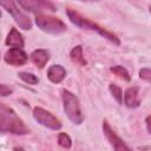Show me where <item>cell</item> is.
Returning <instances> with one entry per match:
<instances>
[{
	"mask_svg": "<svg viewBox=\"0 0 151 151\" xmlns=\"http://www.w3.org/2000/svg\"><path fill=\"white\" fill-rule=\"evenodd\" d=\"M103 132L105 134V137L107 138V140L110 142L111 146L113 147L114 151H133L127 144H125V142L112 130V127L110 126V124L107 123L106 119L103 120Z\"/></svg>",
	"mask_w": 151,
	"mask_h": 151,
	"instance_id": "cell-7",
	"label": "cell"
},
{
	"mask_svg": "<svg viewBox=\"0 0 151 151\" xmlns=\"http://www.w3.org/2000/svg\"><path fill=\"white\" fill-rule=\"evenodd\" d=\"M12 92H13V90H12V88H9L6 84H1V85H0V96H1V97L9 96Z\"/></svg>",
	"mask_w": 151,
	"mask_h": 151,
	"instance_id": "cell-20",
	"label": "cell"
},
{
	"mask_svg": "<svg viewBox=\"0 0 151 151\" xmlns=\"http://www.w3.org/2000/svg\"><path fill=\"white\" fill-rule=\"evenodd\" d=\"M18 76H19V78H20L22 81L27 83L28 85H35V84L39 83L38 77L34 76L33 73H28V72H19Z\"/></svg>",
	"mask_w": 151,
	"mask_h": 151,
	"instance_id": "cell-16",
	"label": "cell"
},
{
	"mask_svg": "<svg viewBox=\"0 0 151 151\" xmlns=\"http://www.w3.org/2000/svg\"><path fill=\"white\" fill-rule=\"evenodd\" d=\"M35 24L42 32L48 34H60L67 31V26L63 20L46 14H38L35 17Z\"/></svg>",
	"mask_w": 151,
	"mask_h": 151,
	"instance_id": "cell-4",
	"label": "cell"
},
{
	"mask_svg": "<svg viewBox=\"0 0 151 151\" xmlns=\"http://www.w3.org/2000/svg\"><path fill=\"white\" fill-rule=\"evenodd\" d=\"M138 86H131L129 87L125 93H124V104L130 107V109H134L138 107L140 104V100L138 99Z\"/></svg>",
	"mask_w": 151,
	"mask_h": 151,
	"instance_id": "cell-11",
	"label": "cell"
},
{
	"mask_svg": "<svg viewBox=\"0 0 151 151\" xmlns=\"http://www.w3.org/2000/svg\"><path fill=\"white\" fill-rule=\"evenodd\" d=\"M27 59L28 57L22 48H9L4 55L5 63L12 66H22L26 64Z\"/></svg>",
	"mask_w": 151,
	"mask_h": 151,
	"instance_id": "cell-9",
	"label": "cell"
},
{
	"mask_svg": "<svg viewBox=\"0 0 151 151\" xmlns=\"http://www.w3.org/2000/svg\"><path fill=\"white\" fill-rule=\"evenodd\" d=\"M109 90H110L111 94L113 96V98L117 100V103L118 104H123V92H122V88L118 85H116V84H110Z\"/></svg>",
	"mask_w": 151,
	"mask_h": 151,
	"instance_id": "cell-17",
	"label": "cell"
},
{
	"mask_svg": "<svg viewBox=\"0 0 151 151\" xmlns=\"http://www.w3.org/2000/svg\"><path fill=\"white\" fill-rule=\"evenodd\" d=\"M58 144L64 149H70L72 146V139L67 133L60 132L58 134Z\"/></svg>",
	"mask_w": 151,
	"mask_h": 151,
	"instance_id": "cell-18",
	"label": "cell"
},
{
	"mask_svg": "<svg viewBox=\"0 0 151 151\" xmlns=\"http://www.w3.org/2000/svg\"><path fill=\"white\" fill-rule=\"evenodd\" d=\"M139 78L147 83H151V68H142L139 71Z\"/></svg>",
	"mask_w": 151,
	"mask_h": 151,
	"instance_id": "cell-19",
	"label": "cell"
},
{
	"mask_svg": "<svg viewBox=\"0 0 151 151\" xmlns=\"http://www.w3.org/2000/svg\"><path fill=\"white\" fill-rule=\"evenodd\" d=\"M145 123H146V129H147V131L151 133V116H147V117H146Z\"/></svg>",
	"mask_w": 151,
	"mask_h": 151,
	"instance_id": "cell-21",
	"label": "cell"
},
{
	"mask_svg": "<svg viewBox=\"0 0 151 151\" xmlns=\"http://www.w3.org/2000/svg\"><path fill=\"white\" fill-rule=\"evenodd\" d=\"M66 77V70L61 65H52L47 70V78L53 84H59Z\"/></svg>",
	"mask_w": 151,
	"mask_h": 151,
	"instance_id": "cell-12",
	"label": "cell"
},
{
	"mask_svg": "<svg viewBox=\"0 0 151 151\" xmlns=\"http://www.w3.org/2000/svg\"><path fill=\"white\" fill-rule=\"evenodd\" d=\"M5 44L7 46H11L12 48H22L25 42H24V38L22 35L19 33V31L17 28H12L11 32L8 33L6 40H5Z\"/></svg>",
	"mask_w": 151,
	"mask_h": 151,
	"instance_id": "cell-13",
	"label": "cell"
},
{
	"mask_svg": "<svg viewBox=\"0 0 151 151\" xmlns=\"http://www.w3.org/2000/svg\"><path fill=\"white\" fill-rule=\"evenodd\" d=\"M110 71H111L112 73H114L116 76H118L119 78H122V79L126 80V81H130V80H131V77H130V74H129L127 70H126L125 67L120 66V65H116V66L110 67Z\"/></svg>",
	"mask_w": 151,
	"mask_h": 151,
	"instance_id": "cell-15",
	"label": "cell"
},
{
	"mask_svg": "<svg viewBox=\"0 0 151 151\" xmlns=\"http://www.w3.org/2000/svg\"><path fill=\"white\" fill-rule=\"evenodd\" d=\"M66 14H67V17H68L70 21H71L74 26H77V27H79V28H81V29L94 31V32L99 33L101 37H104L105 39H107L109 41H111L112 44H114V45H117V46H119V45H120V40H119V39H118L113 33L109 32L107 29L103 28L101 26H99L98 24H96V22L91 21L90 19L84 18V17H83L81 14H79L77 11L68 8V9H66Z\"/></svg>",
	"mask_w": 151,
	"mask_h": 151,
	"instance_id": "cell-2",
	"label": "cell"
},
{
	"mask_svg": "<svg viewBox=\"0 0 151 151\" xmlns=\"http://www.w3.org/2000/svg\"><path fill=\"white\" fill-rule=\"evenodd\" d=\"M0 5L12 15V18L14 19V21L19 25L20 28L22 29H31L32 28V21L31 19L19 9L18 7V2L8 0V1H1Z\"/></svg>",
	"mask_w": 151,
	"mask_h": 151,
	"instance_id": "cell-5",
	"label": "cell"
},
{
	"mask_svg": "<svg viewBox=\"0 0 151 151\" xmlns=\"http://www.w3.org/2000/svg\"><path fill=\"white\" fill-rule=\"evenodd\" d=\"M33 117L39 124H41L42 126L51 129V130L57 131V130H60L63 126L60 120L54 114H52L50 111H47L40 106H37L33 109Z\"/></svg>",
	"mask_w": 151,
	"mask_h": 151,
	"instance_id": "cell-6",
	"label": "cell"
},
{
	"mask_svg": "<svg viewBox=\"0 0 151 151\" xmlns=\"http://www.w3.org/2000/svg\"><path fill=\"white\" fill-rule=\"evenodd\" d=\"M61 99L64 104L65 113L67 114L68 119L73 124H81L84 120V116L80 110L79 99L68 90H61Z\"/></svg>",
	"mask_w": 151,
	"mask_h": 151,
	"instance_id": "cell-3",
	"label": "cell"
},
{
	"mask_svg": "<svg viewBox=\"0 0 151 151\" xmlns=\"http://www.w3.org/2000/svg\"><path fill=\"white\" fill-rule=\"evenodd\" d=\"M31 60L32 63L39 67V68H42L47 61L50 60V52L45 48H39V50H34L32 53H31Z\"/></svg>",
	"mask_w": 151,
	"mask_h": 151,
	"instance_id": "cell-10",
	"label": "cell"
},
{
	"mask_svg": "<svg viewBox=\"0 0 151 151\" xmlns=\"http://www.w3.org/2000/svg\"><path fill=\"white\" fill-rule=\"evenodd\" d=\"M19 6H21L24 9L33 12V13H40L45 9H50L52 12L57 11V7L50 2V1H42V0H19Z\"/></svg>",
	"mask_w": 151,
	"mask_h": 151,
	"instance_id": "cell-8",
	"label": "cell"
},
{
	"mask_svg": "<svg viewBox=\"0 0 151 151\" xmlns=\"http://www.w3.org/2000/svg\"><path fill=\"white\" fill-rule=\"evenodd\" d=\"M149 9H150V13H151V6H149Z\"/></svg>",
	"mask_w": 151,
	"mask_h": 151,
	"instance_id": "cell-23",
	"label": "cell"
},
{
	"mask_svg": "<svg viewBox=\"0 0 151 151\" xmlns=\"http://www.w3.org/2000/svg\"><path fill=\"white\" fill-rule=\"evenodd\" d=\"M0 131L13 134H27L29 132L17 113L4 104L0 105Z\"/></svg>",
	"mask_w": 151,
	"mask_h": 151,
	"instance_id": "cell-1",
	"label": "cell"
},
{
	"mask_svg": "<svg viewBox=\"0 0 151 151\" xmlns=\"http://www.w3.org/2000/svg\"><path fill=\"white\" fill-rule=\"evenodd\" d=\"M13 150H14V151H25L22 147H14Z\"/></svg>",
	"mask_w": 151,
	"mask_h": 151,
	"instance_id": "cell-22",
	"label": "cell"
},
{
	"mask_svg": "<svg viewBox=\"0 0 151 151\" xmlns=\"http://www.w3.org/2000/svg\"><path fill=\"white\" fill-rule=\"evenodd\" d=\"M70 57H71V60L78 65L85 66L87 64L83 55V46L81 45H77L76 47H73L72 51L70 52Z\"/></svg>",
	"mask_w": 151,
	"mask_h": 151,
	"instance_id": "cell-14",
	"label": "cell"
}]
</instances>
